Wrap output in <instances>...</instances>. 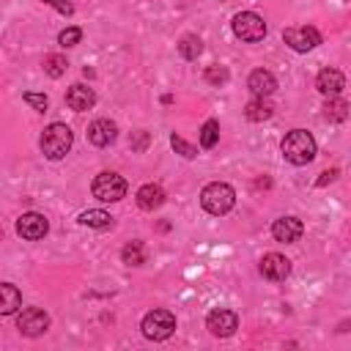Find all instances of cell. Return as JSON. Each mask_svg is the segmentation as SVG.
<instances>
[{
	"label": "cell",
	"mask_w": 351,
	"mask_h": 351,
	"mask_svg": "<svg viewBox=\"0 0 351 351\" xmlns=\"http://www.w3.org/2000/svg\"><path fill=\"white\" fill-rule=\"evenodd\" d=\"M282 156L291 162V165H307L315 159V140L310 132L304 129H293L282 137Z\"/></svg>",
	"instance_id": "6da1fadb"
},
{
	"label": "cell",
	"mask_w": 351,
	"mask_h": 351,
	"mask_svg": "<svg viewBox=\"0 0 351 351\" xmlns=\"http://www.w3.org/2000/svg\"><path fill=\"white\" fill-rule=\"evenodd\" d=\"M233 203H236V192H233V186L225 184V181H211V184H206L203 192H200V206H203L208 214H214V217L228 214V211L233 208Z\"/></svg>",
	"instance_id": "7a4b0ae2"
},
{
	"label": "cell",
	"mask_w": 351,
	"mask_h": 351,
	"mask_svg": "<svg viewBox=\"0 0 351 351\" xmlns=\"http://www.w3.org/2000/svg\"><path fill=\"white\" fill-rule=\"evenodd\" d=\"M71 143H74V134H71V129H69L66 123H49V126L44 129V134H41V151H44V156L52 159V162L63 159V156L69 154Z\"/></svg>",
	"instance_id": "3957f363"
},
{
	"label": "cell",
	"mask_w": 351,
	"mask_h": 351,
	"mask_svg": "<svg viewBox=\"0 0 351 351\" xmlns=\"http://www.w3.org/2000/svg\"><path fill=\"white\" fill-rule=\"evenodd\" d=\"M140 329H143V335L148 340H167L176 332V315L170 310H151L143 318Z\"/></svg>",
	"instance_id": "277c9868"
},
{
	"label": "cell",
	"mask_w": 351,
	"mask_h": 351,
	"mask_svg": "<svg viewBox=\"0 0 351 351\" xmlns=\"http://www.w3.org/2000/svg\"><path fill=\"white\" fill-rule=\"evenodd\" d=\"M233 33H236V38L255 44L266 36V22L255 11H241V14L233 16Z\"/></svg>",
	"instance_id": "5b68a950"
},
{
	"label": "cell",
	"mask_w": 351,
	"mask_h": 351,
	"mask_svg": "<svg viewBox=\"0 0 351 351\" xmlns=\"http://www.w3.org/2000/svg\"><path fill=\"white\" fill-rule=\"evenodd\" d=\"M90 189H93V197H99L101 203H115L126 195V181L118 173H99Z\"/></svg>",
	"instance_id": "8992f818"
},
{
	"label": "cell",
	"mask_w": 351,
	"mask_h": 351,
	"mask_svg": "<svg viewBox=\"0 0 351 351\" xmlns=\"http://www.w3.org/2000/svg\"><path fill=\"white\" fill-rule=\"evenodd\" d=\"M282 41L293 52H310V49H315L321 44V33L313 25H296V27L282 30Z\"/></svg>",
	"instance_id": "52a82bcc"
},
{
	"label": "cell",
	"mask_w": 351,
	"mask_h": 351,
	"mask_svg": "<svg viewBox=\"0 0 351 351\" xmlns=\"http://www.w3.org/2000/svg\"><path fill=\"white\" fill-rule=\"evenodd\" d=\"M16 329L27 337H38L49 329V315L41 310V307H25L19 315H16Z\"/></svg>",
	"instance_id": "ba28073f"
},
{
	"label": "cell",
	"mask_w": 351,
	"mask_h": 351,
	"mask_svg": "<svg viewBox=\"0 0 351 351\" xmlns=\"http://www.w3.org/2000/svg\"><path fill=\"white\" fill-rule=\"evenodd\" d=\"M47 230H49V222H47V217L38 214V211H27V214H22V217L16 219V233H19L25 241H38V239L47 236Z\"/></svg>",
	"instance_id": "9c48e42d"
},
{
	"label": "cell",
	"mask_w": 351,
	"mask_h": 351,
	"mask_svg": "<svg viewBox=\"0 0 351 351\" xmlns=\"http://www.w3.org/2000/svg\"><path fill=\"white\" fill-rule=\"evenodd\" d=\"M206 326L214 337H230L236 329H239V315L233 310H211L208 318H206Z\"/></svg>",
	"instance_id": "30bf717a"
},
{
	"label": "cell",
	"mask_w": 351,
	"mask_h": 351,
	"mask_svg": "<svg viewBox=\"0 0 351 351\" xmlns=\"http://www.w3.org/2000/svg\"><path fill=\"white\" fill-rule=\"evenodd\" d=\"M261 274L266 280H271V282H280V280H285L291 274V261L285 255H280V252H269V255L261 258Z\"/></svg>",
	"instance_id": "8fae6325"
},
{
	"label": "cell",
	"mask_w": 351,
	"mask_h": 351,
	"mask_svg": "<svg viewBox=\"0 0 351 351\" xmlns=\"http://www.w3.org/2000/svg\"><path fill=\"white\" fill-rule=\"evenodd\" d=\"M302 233H304V225H302V219H296V217H280V219H274V225H271V236H274L277 241H282V244L299 241Z\"/></svg>",
	"instance_id": "7c38bea8"
},
{
	"label": "cell",
	"mask_w": 351,
	"mask_h": 351,
	"mask_svg": "<svg viewBox=\"0 0 351 351\" xmlns=\"http://www.w3.org/2000/svg\"><path fill=\"white\" fill-rule=\"evenodd\" d=\"M66 104H69L74 112H85V110H90V107L96 104V93H93V88L77 82V85L69 88V93H66Z\"/></svg>",
	"instance_id": "4fadbf2b"
},
{
	"label": "cell",
	"mask_w": 351,
	"mask_h": 351,
	"mask_svg": "<svg viewBox=\"0 0 351 351\" xmlns=\"http://www.w3.org/2000/svg\"><path fill=\"white\" fill-rule=\"evenodd\" d=\"M115 137H118V126H115L112 121H107V118H99V121H93V123L88 126V140H90L93 145H99V148L115 143Z\"/></svg>",
	"instance_id": "5bb4252c"
},
{
	"label": "cell",
	"mask_w": 351,
	"mask_h": 351,
	"mask_svg": "<svg viewBox=\"0 0 351 351\" xmlns=\"http://www.w3.org/2000/svg\"><path fill=\"white\" fill-rule=\"evenodd\" d=\"M315 88H318V93H324V96H337V93L346 88V77H343V71H337V69H324V71H318V77H315Z\"/></svg>",
	"instance_id": "9a60e30c"
},
{
	"label": "cell",
	"mask_w": 351,
	"mask_h": 351,
	"mask_svg": "<svg viewBox=\"0 0 351 351\" xmlns=\"http://www.w3.org/2000/svg\"><path fill=\"white\" fill-rule=\"evenodd\" d=\"M247 88H250L255 96H271V93L277 90V80H274L271 71L255 69V71L250 74V80H247Z\"/></svg>",
	"instance_id": "2e32d148"
},
{
	"label": "cell",
	"mask_w": 351,
	"mask_h": 351,
	"mask_svg": "<svg viewBox=\"0 0 351 351\" xmlns=\"http://www.w3.org/2000/svg\"><path fill=\"white\" fill-rule=\"evenodd\" d=\"M162 203H165V189H162L159 184H145V186L137 189V206H140L143 211H154V208H159Z\"/></svg>",
	"instance_id": "e0dca14e"
},
{
	"label": "cell",
	"mask_w": 351,
	"mask_h": 351,
	"mask_svg": "<svg viewBox=\"0 0 351 351\" xmlns=\"http://www.w3.org/2000/svg\"><path fill=\"white\" fill-rule=\"evenodd\" d=\"M244 115H247L250 121H255V123H261V121H269V118L274 115V104L269 101V96H255L252 101H247V107H244Z\"/></svg>",
	"instance_id": "ac0fdd59"
},
{
	"label": "cell",
	"mask_w": 351,
	"mask_h": 351,
	"mask_svg": "<svg viewBox=\"0 0 351 351\" xmlns=\"http://www.w3.org/2000/svg\"><path fill=\"white\" fill-rule=\"evenodd\" d=\"M19 304H22V293H19V288L11 285V282H0V315H11V313H16Z\"/></svg>",
	"instance_id": "d6986e66"
},
{
	"label": "cell",
	"mask_w": 351,
	"mask_h": 351,
	"mask_svg": "<svg viewBox=\"0 0 351 351\" xmlns=\"http://www.w3.org/2000/svg\"><path fill=\"white\" fill-rule=\"evenodd\" d=\"M80 222L88 225V228H110L112 225V217L107 211H101V208H88V211L80 214Z\"/></svg>",
	"instance_id": "ffe728a7"
},
{
	"label": "cell",
	"mask_w": 351,
	"mask_h": 351,
	"mask_svg": "<svg viewBox=\"0 0 351 351\" xmlns=\"http://www.w3.org/2000/svg\"><path fill=\"white\" fill-rule=\"evenodd\" d=\"M121 261L126 266H143L145 263V247L140 241H129L123 250H121Z\"/></svg>",
	"instance_id": "44dd1931"
},
{
	"label": "cell",
	"mask_w": 351,
	"mask_h": 351,
	"mask_svg": "<svg viewBox=\"0 0 351 351\" xmlns=\"http://www.w3.org/2000/svg\"><path fill=\"white\" fill-rule=\"evenodd\" d=\"M324 115H326L329 121H335V123L346 121V115H348V101H346V99H337V96H329V101H326V107H324Z\"/></svg>",
	"instance_id": "7402d4cb"
},
{
	"label": "cell",
	"mask_w": 351,
	"mask_h": 351,
	"mask_svg": "<svg viewBox=\"0 0 351 351\" xmlns=\"http://www.w3.org/2000/svg\"><path fill=\"white\" fill-rule=\"evenodd\" d=\"M178 52H181V58H186V60H197V55L203 52V41L189 33V36H184V38L178 41Z\"/></svg>",
	"instance_id": "603a6c76"
},
{
	"label": "cell",
	"mask_w": 351,
	"mask_h": 351,
	"mask_svg": "<svg viewBox=\"0 0 351 351\" xmlns=\"http://www.w3.org/2000/svg\"><path fill=\"white\" fill-rule=\"evenodd\" d=\"M66 69H69V63H66V58H63V55L52 52V55H47V58H44V71H47L49 77H63V74H66Z\"/></svg>",
	"instance_id": "cb8c5ba5"
},
{
	"label": "cell",
	"mask_w": 351,
	"mask_h": 351,
	"mask_svg": "<svg viewBox=\"0 0 351 351\" xmlns=\"http://www.w3.org/2000/svg\"><path fill=\"white\" fill-rule=\"evenodd\" d=\"M219 140V123L217 121H206L200 129V148H214Z\"/></svg>",
	"instance_id": "d4e9b609"
},
{
	"label": "cell",
	"mask_w": 351,
	"mask_h": 351,
	"mask_svg": "<svg viewBox=\"0 0 351 351\" xmlns=\"http://www.w3.org/2000/svg\"><path fill=\"white\" fill-rule=\"evenodd\" d=\"M228 77H230V74H228L225 66H208V69H206V82H208V85H217V88H219V85L228 82Z\"/></svg>",
	"instance_id": "484cf974"
},
{
	"label": "cell",
	"mask_w": 351,
	"mask_h": 351,
	"mask_svg": "<svg viewBox=\"0 0 351 351\" xmlns=\"http://www.w3.org/2000/svg\"><path fill=\"white\" fill-rule=\"evenodd\" d=\"M170 145H173V151H176V154H181V156H186V159L197 156V148H195V145H189L181 134H173V137H170Z\"/></svg>",
	"instance_id": "4316f807"
},
{
	"label": "cell",
	"mask_w": 351,
	"mask_h": 351,
	"mask_svg": "<svg viewBox=\"0 0 351 351\" xmlns=\"http://www.w3.org/2000/svg\"><path fill=\"white\" fill-rule=\"evenodd\" d=\"M80 38H82V30H80V27H66V30L58 36L60 47H74V44H80Z\"/></svg>",
	"instance_id": "83f0119b"
},
{
	"label": "cell",
	"mask_w": 351,
	"mask_h": 351,
	"mask_svg": "<svg viewBox=\"0 0 351 351\" xmlns=\"http://www.w3.org/2000/svg\"><path fill=\"white\" fill-rule=\"evenodd\" d=\"M22 99H25V101H27L30 107H36V110H41V112H44V110H47V104H49L44 93H30V90H27V93H25Z\"/></svg>",
	"instance_id": "f1b7e54d"
},
{
	"label": "cell",
	"mask_w": 351,
	"mask_h": 351,
	"mask_svg": "<svg viewBox=\"0 0 351 351\" xmlns=\"http://www.w3.org/2000/svg\"><path fill=\"white\" fill-rule=\"evenodd\" d=\"M44 3H47V5H52L55 11H60L63 16H71V14H74V5H71L69 0H44Z\"/></svg>",
	"instance_id": "f546056e"
},
{
	"label": "cell",
	"mask_w": 351,
	"mask_h": 351,
	"mask_svg": "<svg viewBox=\"0 0 351 351\" xmlns=\"http://www.w3.org/2000/svg\"><path fill=\"white\" fill-rule=\"evenodd\" d=\"M148 148V132H134L132 137V151H145Z\"/></svg>",
	"instance_id": "4dcf8cb0"
},
{
	"label": "cell",
	"mask_w": 351,
	"mask_h": 351,
	"mask_svg": "<svg viewBox=\"0 0 351 351\" xmlns=\"http://www.w3.org/2000/svg\"><path fill=\"white\" fill-rule=\"evenodd\" d=\"M337 173H340L337 167H332V170H324V173H321V178H318V186H326L329 181H335V178H337Z\"/></svg>",
	"instance_id": "1f68e13d"
}]
</instances>
